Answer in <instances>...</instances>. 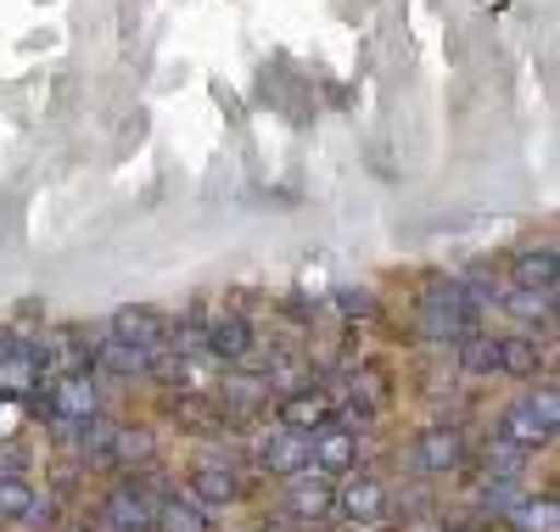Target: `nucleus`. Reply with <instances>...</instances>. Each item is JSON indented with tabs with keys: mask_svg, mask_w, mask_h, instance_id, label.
Instances as JSON below:
<instances>
[{
	"mask_svg": "<svg viewBox=\"0 0 560 532\" xmlns=\"http://www.w3.org/2000/svg\"><path fill=\"white\" fill-rule=\"evenodd\" d=\"M555 393L544 386V393H527V398H516L504 415H499V438L510 443V449H549L555 443Z\"/></svg>",
	"mask_w": 560,
	"mask_h": 532,
	"instance_id": "obj_2",
	"label": "nucleus"
},
{
	"mask_svg": "<svg viewBox=\"0 0 560 532\" xmlns=\"http://www.w3.org/2000/svg\"><path fill=\"white\" fill-rule=\"evenodd\" d=\"M158 454V431L152 426H118L113 431V465H147Z\"/></svg>",
	"mask_w": 560,
	"mask_h": 532,
	"instance_id": "obj_22",
	"label": "nucleus"
},
{
	"mask_svg": "<svg viewBox=\"0 0 560 532\" xmlns=\"http://www.w3.org/2000/svg\"><path fill=\"white\" fill-rule=\"evenodd\" d=\"M415 460L427 476H454L465 465V438H459V426L454 420H432V426H420L415 431Z\"/></svg>",
	"mask_w": 560,
	"mask_h": 532,
	"instance_id": "obj_6",
	"label": "nucleus"
},
{
	"mask_svg": "<svg viewBox=\"0 0 560 532\" xmlns=\"http://www.w3.org/2000/svg\"><path fill=\"white\" fill-rule=\"evenodd\" d=\"M152 532H213V516L202 505H191V499L168 494V499L152 505Z\"/></svg>",
	"mask_w": 560,
	"mask_h": 532,
	"instance_id": "obj_16",
	"label": "nucleus"
},
{
	"mask_svg": "<svg viewBox=\"0 0 560 532\" xmlns=\"http://www.w3.org/2000/svg\"><path fill=\"white\" fill-rule=\"evenodd\" d=\"M544 365H549V348L538 343L533 331H510V336H499V370H504V375L533 381Z\"/></svg>",
	"mask_w": 560,
	"mask_h": 532,
	"instance_id": "obj_14",
	"label": "nucleus"
},
{
	"mask_svg": "<svg viewBox=\"0 0 560 532\" xmlns=\"http://www.w3.org/2000/svg\"><path fill=\"white\" fill-rule=\"evenodd\" d=\"M174 420L185 431H197V438H213V431L224 426V404H213L208 393H179L174 398Z\"/></svg>",
	"mask_w": 560,
	"mask_h": 532,
	"instance_id": "obj_19",
	"label": "nucleus"
},
{
	"mask_svg": "<svg viewBox=\"0 0 560 532\" xmlns=\"http://www.w3.org/2000/svg\"><path fill=\"white\" fill-rule=\"evenodd\" d=\"M107 331H113V343H124V348H135V354H147V359L168 343L163 314H158V309H147V303H124V309H113Z\"/></svg>",
	"mask_w": 560,
	"mask_h": 532,
	"instance_id": "obj_7",
	"label": "nucleus"
},
{
	"mask_svg": "<svg viewBox=\"0 0 560 532\" xmlns=\"http://www.w3.org/2000/svg\"><path fill=\"white\" fill-rule=\"evenodd\" d=\"M202 354L219 365H247L253 359V325L242 314H224V320L202 325Z\"/></svg>",
	"mask_w": 560,
	"mask_h": 532,
	"instance_id": "obj_10",
	"label": "nucleus"
},
{
	"mask_svg": "<svg viewBox=\"0 0 560 532\" xmlns=\"http://www.w3.org/2000/svg\"><path fill=\"white\" fill-rule=\"evenodd\" d=\"M287 516L298 527H319V521H331V476H319V471H303L287 482Z\"/></svg>",
	"mask_w": 560,
	"mask_h": 532,
	"instance_id": "obj_8",
	"label": "nucleus"
},
{
	"mask_svg": "<svg viewBox=\"0 0 560 532\" xmlns=\"http://www.w3.org/2000/svg\"><path fill=\"white\" fill-rule=\"evenodd\" d=\"M337 314H348V320H370V314H376V298H370V292H337Z\"/></svg>",
	"mask_w": 560,
	"mask_h": 532,
	"instance_id": "obj_25",
	"label": "nucleus"
},
{
	"mask_svg": "<svg viewBox=\"0 0 560 532\" xmlns=\"http://www.w3.org/2000/svg\"><path fill=\"white\" fill-rule=\"evenodd\" d=\"M102 527L107 532H152V499L135 494V482H124V488H113L102 499Z\"/></svg>",
	"mask_w": 560,
	"mask_h": 532,
	"instance_id": "obj_13",
	"label": "nucleus"
},
{
	"mask_svg": "<svg viewBox=\"0 0 560 532\" xmlns=\"http://www.w3.org/2000/svg\"><path fill=\"white\" fill-rule=\"evenodd\" d=\"M555 499L544 494V499H516V505H510V527H516V532H555Z\"/></svg>",
	"mask_w": 560,
	"mask_h": 532,
	"instance_id": "obj_23",
	"label": "nucleus"
},
{
	"mask_svg": "<svg viewBox=\"0 0 560 532\" xmlns=\"http://www.w3.org/2000/svg\"><path fill=\"white\" fill-rule=\"evenodd\" d=\"M308 471H319V476L359 471V431L337 426V420H325L319 431H308Z\"/></svg>",
	"mask_w": 560,
	"mask_h": 532,
	"instance_id": "obj_5",
	"label": "nucleus"
},
{
	"mask_svg": "<svg viewBox=\"0 0 560 532\" xmlns=\"http://www.w3.org/2000/svg\"><path fill=\"white\" fill-rule=\"evenodd\" d=\"M465 331H477V303L465 286H438V292L420 298V336L427 343H459Z\"/></svg>",
	"mask_w": 560,
	"mask_h": 532,
	"instance_id": "obj_1",
	"label": "nucleus"
},
{
	"mask_svg": "<svg viewBox=\"0 0 560 532\" xmlns=\"http://www.w3.org/2000/svg\"><path fill=\"white\" fill-rule=\"evenodd\" d=\"M325 420H331V393L325 386H314V381H303V386H292L287 398H280V431H319Z\"/></svg>",
	"mask_w": 560,
	"mask_h": 532,
	"instance_id": "obj_9",
	"label": "nucleus"
},
{
	"mask_svg": "<svg viewBox=\"0 0 560 532\" xmlns=\"http://www.w3.org/2000/svg\"><path fill=\"white\" fill-rule=\"evenodd\" d=\"M185 499L202 505V510L213 516V510H224V505H236V499H242V476L230 471V465H197V471H191V488H185Z\"/></svg>",
	"mask_w": 560,
	"mask_h": 532,
	"instance_id": "obj_11",
	"label": "nucleus"
},
{
	"mask_svg": "<svg viewBox=\"0 0 560 532\" xmlns=\"http://www.w3.org/2000/svg\"><path fill=\"white\" fill-rule=\"evenodd\" d=\"M45 409H51L62 426L102 415V375L96 370H62L45 381Z\"/></svg>",
	"mask_w": 560,
	"mask_h": 532,
	"instance_id": "obj_4",
	"label": "nucleus"
},
{
	"mask_svg": "<svg viewBox=\"0 0 560 532\" xmlns=\"http://www.w3.org/2000/svg\"><path fill=\"white\" fill-rule=\"evenodd\" d=\"M510 314H522L527 325H549V314H555V292H516V298H510Z\"/></svg>",
	"mask_w": 560,
	"mask_h": 532,
	"instance_id": "obj_24",
	"label": "nucleus"
},
{
	"mask_svg": "<svg viewBox=\"0 0 560 532\" xmlns=\"http://www.w3.org/2000/svg\"><path fill=\"white\" fill-rule=\"evenodd\" d=\"M510 280L522 292H555V247H522L510 258Z\"/></svg>",
	"mask_w": 560,
	"mask_h": 532,
	"instance_id": "obj_17",
	"label": "nucleus"
},
{
	"mask_svg": "<svg viewBox=\"0 0 560 532\" xmlns=\"http://www.w3.org/2000/svg\"><path fill=\"white\" fill-rule=\"evenodd\" d=\"M331 516H342L348 527H382L387 521V482L370 471H348L331 488Z\"/></svg>",
	"mask_w": 560,
	"mask_h": 532,
	"instance_id": "obj_3",
	"label": "nucleus"
},
{
	"mask_svg": "<svg viewBox=\"0 0 560 532\" xmlns=\"http://www.w3.org/2000/svg\"><path fill=\"white\" fill-rule=\"evenodd\" d=\"M113 431H118V426H113L107 415L73 420V426H68V438H73V454H79V460H107V454H113Z\"/></svg>",
	"mask_w": 560,
	"mask_h": 532,
	"instance_id": "obj_20",
	"label": "nucleus"
},
{
	"mask_svg": "<svg viewBox=\"0 0 560 532\" xmlns=\"http://www.w3.org/2000/svg\"><path fill=\"white\" fill-rule=\"evenodd\" d=\"M258 465L269 476H280V482L303 476L308 471V438H303V431H269L264 449H258Z\"/></svg>",
	"mask_w": 560,
	"mask_h": 532,
	"instance_id": "obj_12",
	"label": "nucleus"
},
{
	"mask_svg": "<svg viewBox=\"0 0 560 532\" xmlns=\"http://www.w3.org/2000/svg\"><path fill=\"white\" fill-rule=\"evenodd\" d=\"M454 348H459V370L465 375H477V381L482 375H499V336L493 331H465Z\"/></svg>",
	"mask_w": 560,
	"mask_h": 532,
	"instance_id": "obj_18",
	"label": "nucleus"
},
{
	"mask_svg": "<svg viewBox=\"0 0 560 532\" xmlns=\"http://www.w3.org/2000/svg\"><path fill=\"white\" fill-rule=\"evenodd\" d=\"M34 386H39V370H34L28 343H23V354L0 359V404H23V398L34 393Z\"/></svg>",
	"mask_w": 560,
	"mask_h": 532,
	"instance_id": "obj_21",
	"label": "nucleus"
},
{
	"mask_svg": "<svg viewBox=\"0 0 560 532\" xmlns=\"http://www.w3.org/2000/svg\"><path fill=\"white\" fill-rule=\"evenodd\" d=\"M39 516V488L12 471V465H0V521H34Z\"/></svg>",
	"mask_w": 560,
	"mask_h": 532,
	"instance_id": "obj_15",
	"label": "nucleus"
}]
</instances>
